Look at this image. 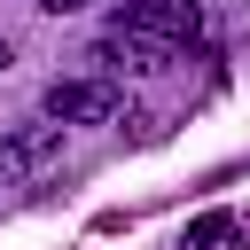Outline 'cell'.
Instances as JSON below:
<instances>
[{"instance_id":"6da1fadb","label":"cell","mask_w":250,"mask_h":250,"mask_svg":"<svg viewBox=\"0 0 250 250\" xmlns=\"http://www.w3.org/2000/svg\"><path fill=\"white\" fill-rule=\"evenodd\" d=\"M39 109H47V125H117L125 117V94L109 86V78H55L47 94H39Z\"/></svg>"},{"instance_id":"7a4b0ae2","label":"cell","mask_w":250,"mask_h":250,"mask_svg":"<svg viewBox=\"0 0 250 250\" xmlns=\"http://www.w3.org/2000/svg\"><path fill=\"white\" fill-rule=\"evenodd\" d=\"M86 62H94V78H109V70H125V78H156V70L172 62V47H156V39L133 31V23H109V31L86 47Z\"/></svg>"},{"instance_id":"3957f363","label":"cell","mask_w":250,"mask_h":250,"mask_svg":"<svg viewBox=\"0 0 250 250\" xmlns=\"http://www.w3.org/2000/svg\"><path fill=\"white\" fill-rule=\"evenodd\" d=\"M117 23H133V31H148L156 47H188V39H203V8L195 0H125L117 8Z\"/></svg>"},{"instance_id":"277c9868","label":"cell","mask_w":250,"mask_h":250,"mask_svg":"<svg viewBox=\"0 0 250 250\" xmlns=\"http://www.w3.org/2000/svg\"><path fill=\"white\" fill-rule=\"evenodd\" d=\"M62 156V125H23V133H0V188H23L31 172H47Z\"/></svg>"},{"instance_id":"5b68a950","label":"cell","mask_w":250,"mask_h":250,"mask_svg":"<svg viewBox=\"0 0 250 250\" xmlns=\"http://www.w3.org/2000/svg\"><path fill=\"white\" fill-rule=\"evenodd\" d=\"M250 242V227L234 219V211H203V219H188V234H180V250H242Z\"/></svg>"},{"instance_id":"8992f818","label":"cell","mask_w":250,"mask_h":250,"mask_svg":"<svg viewBox=\"0 0 250 250\" xmlns=\"http://www.w3.org/2000/svg\"><path fill=\"white\" fill-rule=\"evenodd\" d=\"M39 8H47V16H78L86 0H39Z\"/></svg>"},{"instance_id":"52a82bcc","label":"cell","mask_w":250,"mask_h":250,"mask_svg":"<svg viewBox=\"0 0 250 250\" xmlns=\"http://www.w3.org/2000/svg\"><path fill=\"white\" fill-rule=\"evenodd\" d=\"M0 70H8V39H0Z\"/></svg>"}]
</instances>
